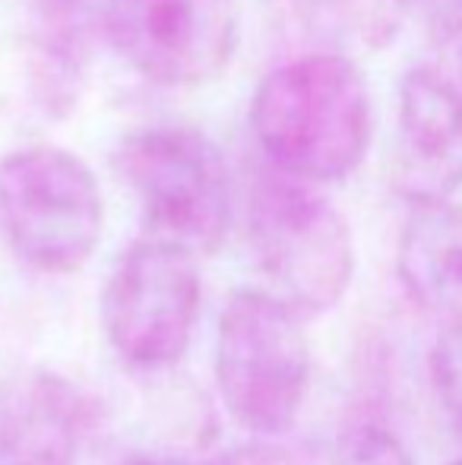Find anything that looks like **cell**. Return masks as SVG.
Here are the masks:
<instances>
[{"label":"cell","mask_w":462,"mask_h":465,"mask_svg":"<svg viewBox=\"0 0 462 465\" xmlns=\"http://www.w3.org/2000/svg\"><path fill=\"white\" fill-rule=\"evenodd\" d=\"M210 465H298V460L285 447L270 443V437H257L251 443H238V447L225 450Z\"/></svg>","instance_id":"obj_16"},{"label":"cell","mask_w":462,"mask_h":465,"mask_svg":"<svg viewBox=\"0 0 462 465\" xmlns=\"http://www.w3.org/2000/svg\"><path fill=\"white\" fill-rule=\"evenodd\" d=\"M216 386L238 428L270 440L285 434L310 386L301 313L270 288L234 292L216 330Z\"/></svg>","instance_id":"obj_3"},{"label":"cell","mask_w":462,"mask_h":465,"mask_svg":"<svg viewBox=\"0 0 462 465\" xmlns=\"http://www.w3.org/2000/svg\"><path fill=\"white\" fill-rule=\"evenodd\" d=\"M89 402L64 373L16 371L0 383V465H76Z\"/></svg>","instance_id":"obj_9"},{"label":"cell","mask_w":462,"mask_h":465,"mask_svg":"<svg viewBox=\"0 0 462 465\" xmlns=\"http://www.w3.org/2000/svg\"><path fill=\"white\" fill-rule=\"evenodd\" d=\"M117 172L140 203L146 234L197 257L222 247L231 225V181L206 134L181 124L143 127L121 143Z\"/></svg>","instance_id":"obj_4"},{"label":"cell","mask_w":462,"mask_h":465,"mask_svg":"<svg viewBox=\"0 0 462 465\" xmlns=\"http://www.w3.org/2000/svg\"><path fill=\"white\" fill-rule=\"evenodd\" d=\"M450 465H462V456H459V460H453Z\"/></svg>","instance_id":"obj_18"},{"label":"cell","mask_w":462,"mask_h":465,"mask_svg":"<svg viewBox=\"0 0 462 465\" xmlns=\"http://www.w3.org/2000/svg\"><path fill=\"white\" fill-rule=\"evenodd\" d=\"M329 465H415L408 447L380 421H355L339 434Z\"/></svg>","instance_id":"obj_14"},{"label":"cell","mask_w":462,"mask_h":465,"mask_svg":"<svg viewBox=\"0 0 462 465\" xmlns=\"http://www.w3.org/2000/svg\"><path fill=\"white\" fill-rule=\"evenodd\" d=\"M95 29H102V13L93 0H35L32 89L44 111L64 114L76 104Z\"/></svg>","instance_id":"obj_11"},{"label":"cell","mask_w":462,"mask_h":465,"mask_svg":"<svg viewBox=\"0 0 462 465\" xmlns=\"http://www.w3.org/2000/svg\"><path fill=\"white\" fill-rule=\"evenodd\" d=\"M117 465H174V462L155 460V456H130V460H123V462H117Z\"/></svg>","instance_id":"obj_17"},{"label":"cell","mask_w":462,"mask_h":465,"mask_svg":"<svg viewBox=\"0 0 462 465\" xmlns=\"http://www.w3.org/2000/svg\"><path fill=\"white\" fill-rule=\"evenodd\" d=\"M301 23L336 51H380L399 32L412 0H291Z\"/></svg>","instance_id":"obj_12"},{"label":"cell","mask_w":462,"mask_h":465,"mask_svg":"<svg viewBox=\"0 0 462 465\" xmlns=\"http://www.w3.org/2000/svg\"><path fill=\"white\" fill-rule=\"evenodd\" d=\"M431 386L444 415L462 437V317L444 320L431 349Z\"/></svg>","instance_id":"obj_15"},{"label":"cell","mask_w":462,"mask_h":465,"mask_svg":"<svg viewBox=\"0 0 462 465\" xmlns=\"http://www.w3.org/2000/svg\"><path fill=\"white\" fill-rule=\"evenodd\" d=\"M251 124L272 165L310 184L349 178L374 136L368 83L342 51L272 67L253 93Z\"/></svg>","instance_id":"obj_1"},{"label":"cell","mask_w":462,"mask_h":465,"mask_svg":"<svg viewBox=\"0 0 462 465\" xmlns=\"http://www.w3.org/2000/svg\"><path fill=\"white\" fill-rule=\"evenodd\" d=\"M105 228V203L80 155L25 146L0 162V232L23 263L67 276L89 263Z\"/></svg>","instance_id":"obj_5"},{"label":"cell","mask_w":462,"mask_h":465,"mask_svg":"<svg viewBox=\"0 0 462 465\" xmlns=\"http://www.w3.org/2000/svg\"><path fill=\"white\" fill-rule=\"evenodd\" d=\"M99 13L117 54L155 86H203L238 48L234 0H99Z\"/></svg>","instance_id":"obj_7"},{"label":"cell","mask_w":462,"mask_h":465,"mask_svg":"<svg viewBox=\"0 0 462 465\" xmlns=\"http://www.w3.org/2000/svg\"><path fill=\"white\" fill-rule=\"evenodd\" d=\"M396 276L421 311L462 317V206L453 200L412 206L396 247Z\"/></svg>","instance_id":"obj_10"},{"label":"cell","mask_w":462,"mask_h":465,"mask_svg":"<svg viewBox=\"0 0 462 465\" xmlns=\"http://www.w3.org/2000/svg\"><path fill=\"white\" fill-rule=\"evenodd\" d=\"M247 234L270 292L304 320L333 311L355 279V241L342 213L310 181L263 174L247 200Z\"/></svg>","instance_id":"obj_2"},{"label":"cell","mask_w":462,"mask_h":465,"mask_svg":"<svg viewBox=\"0 0 462 465\" xmlns=\"http://www.w3.org/2000/svg\"><path fill=\"white\" fill-rule=\"evenodd\" d=\"M200 301L197 253L152 234L133 241L102 292V323L114 355L140 373L174 368L191 349Z\"/></svg>","instance_id":"obj_6"},{"label":"cell","mask_w":462,"mask_h":465,"mask_svg":"<svg viewBox=\"0 0 462 465\" xmlns=\"http://www.w3.org/2000/svg\"><path fill=\"white\" fill-rule=\"evenodd\" d=\"M425 13L434 48L431 67L462 95V0H412Z\"/></svg>","instance_id":"obj_13"},{"label":"cell","mask_w":462,"mask_h":465,"mask_svg":"<svg viewBox=\"0 0 462 465\" xmlns=\"http://www.w3.org/2000/svg\"><path fill=\"white\" fill-rule=\"evenodd\" d=\"M389 184L408 206L453 200L462 187V95L431 64L399 83Z\"/></svg>","instance_id":"obj_8"}]
</instances>
